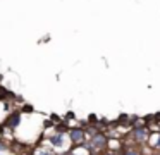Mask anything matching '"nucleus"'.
<instances>
[{
    "label": "nucleus",
    "mask_w": 160,
    "mask_h": 155,
    "mask_svg": "<svg viewBox=\"0 0 160 155\" xmlns=\"http://www.w3.org/2000/svg\"><path fill=\"white\" fill-rule=\"evenodd\" d=\"M86 148L91 152V153H95V152H105L108 148V138L105 136L103 133L97 131V133L93 134V138L88 141Z\"/></svg>",
    "instance_id": "obj_1"
},
{
    "label": "nucleus",
    "mask_w": 160,
    "mask_h": 155,
    "mask_svg": "<svg viewBox=\"0 0 160 155\" xmlns=\"http://www.w3.org/2000/svg\"><path fill=\"white\" fill-rule=\"evenodd\" d=\"M150 136V129L148 126H134L131 129V138L134 140V143L138 145H145L146 140Z\"/></svg>",
    "instance_id": "obj_2"
},
{
    "label": "nucleus",
    "mask_w": 160,
    "mask_h": 155,
    "mask_svg": "<svg viewBox=\"0 0 160 155\" xmlns=\"http://www.w3.org/2000/svg\"><path fill=\"white\" fill-rule=\"evenodd\" d=\"M84 140H86V131L83 127H71L69 129V141L72 147L84 145Z\"/></svg>",
    "instance_id": "obj_3"
},
{
    "label": "nucleus",
    "mask_w": 160,
    "mask_h": 155,
    "mask_svg": "<svg viewBox=\"0 0 160 155\" xmlns=\"http://www.w3.org/2000/svg\"><path fill=\"white\" fill-rule=\"evenodd\" d=\"M21 122V114L19 112H14L11 116H7V119L2 122V127H7V129H16Z\"/></svg>",
    "instance_id": "obj_4"
},
{
    "label": "nucleus",
    "mask_w": 160,
    "mask_h": 155,
    "mask_svg": "<svg viewBox=\"0 0 160 155\" xmlns=\"http://www.w3.org/2000/svg\"><path fill=\"white\" fill-rule=\"evenodd\" d=\"M146 143H148V147L153 148L155 152H160V131H153V133H150Z\"/></svg>",
    "instance_id": "obj_5"
},
{
    "label": "nucleus",
    "mask_w": 160,
    "mask_h": 155,
    "mask_svg": "<svg viewBox=\"0 0 160 155\" xmlns=\"http://www.w3.org/2000/svg\"><path fill=\"white\" fill-rule=\"evenodd\" d=\"M122 155H143V152L139 150L138 147H128V148H124V152H122Z\"/></svg>",
    "instance_id": "obj_6"
},
{
    "label": "nucleus",
    "mask_w": 160,
    "mask_h": 155,
    "mask_svg": "<svg viewBox=\"0 0 160 155\" xmlns=\"http://www.w3.org/2000/svg\"><path fill=\"white\" fill-rule=\"evenodd\" d=\"M50 141H52V145H53V147H62V141H64V133H60V134L57 133V134H55V136H53Z\"/></svg>",
    "instance_id": "obj_7"
},
{
    "label": "nucleus",
    "mask_w": 160,
    "mask_h": 155,
    "mask_svg": "<svg viewBox=\"0 0 160 155\" xmlns=\"http://www.w3.org/2000/svg\"><path fill=\"white\" fill-rule=\"evenodd\" d=\"M102 155H117L114 150H105V152H102Z\"/></svg>",
    "instance_id": "obj_8"
},
{
    "label": "nucleus",
    "mask_w": 160,
    "mask_h": 155,
    "mask_svg": "<svg viewBox=\"0 0 160 155\" xmlns=\"http://www.w3.org/2000/svg\"><path fill=\"white\" fill-rule=\"evenodd\" d=\"M7 150V145H5V141H0V152Z\"/></svg>",
    "instance_id": "obj_9"
}]
</instances>
